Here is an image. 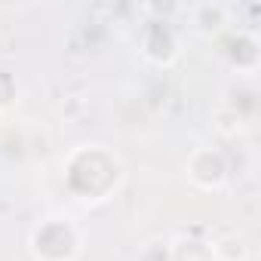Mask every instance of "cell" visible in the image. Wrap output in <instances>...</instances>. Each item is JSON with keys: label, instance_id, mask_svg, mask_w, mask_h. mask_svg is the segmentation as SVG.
I'll return each instance as SVG.
<instances>
[{"label": "cell", "instance_id": "cell-1", "mask_svg": "<svg viewBox=\"0 0 261 261\" xmlns=\"http://www.w3.org/2000/svg\"><path fill=\"white\" fill-rule=\"evenodd\" d=\"M62 178H65L68 194L77 197L80 203H105L120 191L126 178V166L120 154L111 151L108 145L86 142V145H77L65 157Z\"/></svg>", "mask_w": 261, "mask_h": 261}, {"label": "cell", "instance_id": "cell-2", "mask_svg": "<svg viewBox=\"0 0 261 261\" xmlns=\"http://www.w3.org/2000/svg\"><path fill=\"white\" fill-rule=\"evenodd\" d=\"M139 13H145L136 31V46L142 59L163 71L172 68L181 59V31L172 19L175 13H181V7H142Z\"/></svg>", "mask_w": 261, "mask_h": 261}, {"label": "cell", "instance_id": "cell-3", "mask_svg": "<svg viewBox=\"0 0 261 261\" xmlns=\"http://www.w3.org/2000/svg\"><path fill=\"white\" fill-rule=\"evenodd\" d=\"M28 252L34 261H77L83 255V227L65 215H43L28 233Z\"/></svg>", "mask_w": 261, "mask_h": 261}, {"label": "cell", "instance_id": "cell-4", "mask_svg": "<svg viewBox=\"0 0 261 261\" xmlns=\"http://www.w3.org/2000/svg\"><path fill=\"white\" fill-rule=\"evenodd\" d=\"M185 175L197 191L218 194L230 181V163H227L224 151H218L212 145H197L185 160Z\"/></svg>", "mask_w": 261, "mask_h": 261}, {"label": "cell", "instance_id": "cell-5", "mask_svg": "<svg viewBox=\"0 0 261 261\" xmlns=\"http://www.w3.org/2000/svg\"><path fill=\"white\" fill-rule=\"evenodd\" d=\"M221 59L237 80H252L261 68V40L249 28H230L221 34Z\"/></svg>", "mask_w": 261, "mask_h": 261}, {"label": "cell", "instance_id": "cell-6", "mask_svg": "<svg viewBox=\"0 0 261 261\" xmlns=\"http://www.w3.org/2000/svg\"><path fill=\"white\" fill-rule=\"evenodd\" d=\"M181 13L188 28L206 40H218L224 31L233 28V7L227 4H194V7H181Z\"/></svg>", "mask_w": 261, "mask_h": 261}, {"label": "cell", "instance_id": "cell-7", "mask_svg": "<svg viewBox=\"0 0 261 261\" xmlns=\"http://www.w3.org/2000/svg\"><path fill=\"white\" fill-rule=\"evenodd\" d=\"M221 108H227V111H233L243 123H255V117H258V89L252 86V80H237L230 89H227V95H224V101H221Z\"/></svg>", "mask_w": 261, "mask_h": 261}, {"label": "cell", "instance_id": "cell-8", "mask_svg": "<svg viewBox=\"0 0 261 261\" xmlns=\"http://www.w3.org/2000/svg\"><path fill=\"white\" fill-rule=\"evenodd\" d=\"M169 252H172V261H215L209 240H200V237L169 240Z\"/></svg>", "mask_w": 261, "mask_h": 261}, {"label": "cell", "instance_id": "cell-9", "mask_svg": "<svg viewBox=\"0 0 261 261\" xmlns=\"http://www.w3.org/2000/svg\"><path fill=\"white\" fill-rule=\"evenodd\" d=\"M209 246H212L215 261H249V246L237 233H224L218 240H209Z\"/></svg>", "mask_w": 261, "mask_h": 261}, {"label": "cell", "instance_id": "cell-10", "mask_svg": "<svg viewBox=\"0 0 261 261\" xmlns=\"http://www.w3.org/2000/svg\"><path fill=\"white\" fill-rule=\"evenodd\" d=\"M246 129H252L249 123H243L233 111H227V108H221L218 105V111H215V133L221 136V139H227V142H233V139H240Z\"/></svg>", "mask_w": 261, "mask_h": 261}, {"label": "cell", "instance_id": "cell-11", "mask_svg": "<svg viewBox=\"0 0 261 261\" xmlns=\"http://www.w3.org/2000/svg\"><path fill=\"white\" fill-rule=\"evenodd\" d=\"M16 101H19V80H16L13 71L0 68V114L10 111Z\"/></svg>", "mask_w": 261, "mask_h": 261}, {"label": "cell", "instance_id": "cell-12", "mask_svg": "<svg viewBox=\"0 0 261 261\" xmlns=\"http://www.w3.org/2000/svg\"><path fill=\"white\" fill-rule=\"evenodd\" d=\"M139 261H172L169 240H151V243H145L142 252H139Z\"/></svg>", "mask_w": 261, "mask_h": 261}]
</instances>
